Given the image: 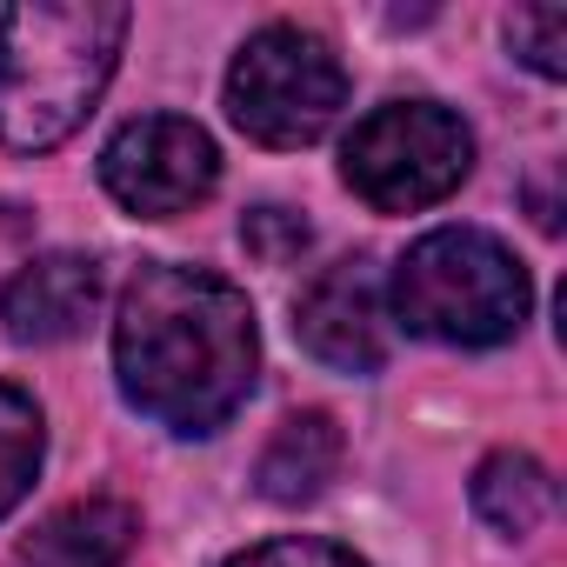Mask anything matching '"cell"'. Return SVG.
I'll list each match as a JSON object with an SVG mask.
<instances>
[{
	"label": "cell",
	"instance_id": "obj_1",
	"mask_svg": "<svg viewBox=\"0 0 567 567\" xmlns=\"http://www.w3.org/2000/svg\"><path fill=\"white\" fill-rule=\"evenodd\" d=\"M260 374V328L214 267L147 260L114 308V381L134 414L181 441L220 434Z\"/></svg>",
	"mask_w": 567,
	"mask_h": 567
},
{
	"label": "cell",
	"instance_id": "obj_2",
	"mask_svg": "<svg viewBox=\"0 0 567 567\" xmlns=\"http://www.w3.org/2000/svg\"><path fill=\"white\" fill-rule=\"evenodd\" d=\"M127 28L121 0H21L0 14V147H61L107 94Z\"/></svg>",
	"mask_w": 567,
	"mask_h": 567
},
{
	"label": "cell",
	"instance_id": "obj_3",
	"mask_svg": "<svg viewBox=\"0 0 567 567\" xmlns=\"http://www.w3.org/2000/svg\"><path fill=\"white\" fill-rule=\"evenodd\" d=\"M394 321L441 348H501L527 328L534 280L487 227H434L394 267Z\"/></svg>",
	"mask_w": 567,
	"mask_h": 567
},
{
	"label": "cell",
	"instance_id": "obj_4",
	"mask_svg": "<svg viewBox=\"0 0 567 567\" xmlns=\"http://www.w3.org/2000/svg\"><path fill=\"white\" fill-rule=\"evenodd\" d=\"M348 107L341 54L295 21H274L240 41L227 68V114L260 147H315Z\"/></svg>",
	"mask_w": 567,
	"mask_h": 567
},
{
	"label": "cell",
	"instance_id": "obj_5",
	"mask_svg": "<svg viewBox=\"0 0 567 567\" xmlns=\"http://www.w3.org/2000/svg\"><path fill=\"white\" fill-rule=\"evenodd\" d=\"M474 174V134L441 101H388L354 121L341 147V181L374 214H421Z\"/></svg>",
	"mask_w": 567,
	"mask_h": 567
},
{
	"label": "cell",
	"instance_id": "obj_6",
	"mask_svg": "<svg viewBox=\"0 0 567 567\" xmlns=\"http://www.w3.org/2000/svg\"><path fill=\"white\" fill-rule=\"evenodd\" d=\"M101 187L134 220H174L220 187V147L187 114H141L101 147Z\"/></svg>",
	"mask_w": 567,
	"mask_h": 567
},
{
	"label": "cell",
	"instance_id": "obj_7",
	"mask_svg": "<svg viewBox=\"0 0 567 567\" xmlns=\"http://www.w3.org/2000/svg\"><path fill=\"white\" fill-rule=\"evenodd\" d=\"M301 348L334 368V374H381L388 361V295H381V267L368 254H348L308 280V295L295 308Z\"/></svg>",
	"mask_w": 567,
	"mask_h": 567
},
{
	"label": "cell",
	"instance_id": "obj_8",
	"mask_svg": "<svg viewBox=\"0 0 567 567\" xmlns=\"http://www.w3.org/2000/svg\"><path fill=\"white\" fill-rule=\"evenodd\" d=\"M101 308V260L94 254H34L14 267V280L0 288V328L21 348H54L74 341Z\"/></svg>",
	"mask_w": 567,
	"mask_h": 567
},
{
	"label": "cell",
	"instance_id": "obj_9",
	"mask_svg": "<svg viewBox=\"0 0 567 567\" xmlns=\"http://www.w3.org/2000/svg\"><path fill=\"white\" fill-rule=\"evenodd\" d=\"M134 547H141V507L114 494H87L54 507L21 540V567H121Z\"/></svg>",
	"mask_w": 567,
	"mask_h": 567
},
{
	"label": "cell",
	"instance_id": "obj_10",
	"mask_svg": "<svg viewBox=\"0 0 567 567\" xmlns=\"http://www.w3.org/2000/svg\"><path fill=\"white\" fill-rule=\"evenodd\" d=\"M341 454H348V441H341L334 414H321V408L288 414V421L267 434L260 461H254V487H260L274 507H308V501H321L328 481L341 474Z\"/></svg>",
	"mask_w": 567,
	"mask_h": 567
},
{
	"label": "cell",
	"instance_id": "obj_11",
	"mask_svg": "<svg viewBox=\"0 0 567 567\" xmlns=\"http://www.w3.org/2000/svg\"><path fill=\"white\" fill-rule=\"evenodd\" d=\"M474 514L501 534V540H527L547 514H554V474L534 461V454H487L474 467Z\"/></svg>",
	"mask_w": 567,
	"mask_h": 567
},
{
	"label": "cell",
	"instance_id": "obj_12",
	"mask_svg": "<svg viewBox=\"0 0 567 567\" xmlns=\"http://www.w3.org/2000/svg\"><path fill=\"white\" fill-rule=\"evenodd\" d=\"M41 454H48V421H41L34 394L0 381V520L28 501V487L41 474Z\"/></svg>",
	"mask_w": 567,
	"mask_h": 567
},
{
	"label": "cell",
	"instance_id": "obj_13",
	"mask_svg": "<svg viewBox=\"0 0 567 567\" xmlns=\"http://www.w3.org/2000/svg\"><path fill=\"white\" fill-rule=\"evenodd\" d=\"M507 48L514 61H527L540 81H560L567 74V8H520L507 21Z\"/></svg>",
	"mask_w": 567,
	"mask_h": 567
},
{
	"label": "cell",
	"instance_id": "obj_14",
	"mask_svg": "<svg viewBox=\"0 0 567 567\" xmlns=\"http://www.w3.org/2000/svg\"><path fill=\"white\" fill-rule=\"evenodd\" d=\"M220 567H368L354 547H334V540H315V534H280V540H260Z\"/></svg>",
	"mask_w": 567,
	"mask_h": 567
},
{
	"label": "cell",
	"instance_id": "obj_15",
	"mask_svg": "<svg viewBox=\"0 0 567 567\" xmlns=\"http://www.w3.org/2000/svg\"><path fill=\"white\" fill-rule=\"evenodd\" d=\"M240 240H247V254H260L267 267H288V260H301V247H308V220L288 214V207H254V214L240 220Z\"/></svg>",
	"mask_w": 567,
	"mask_h": 567
}]
</instances>
